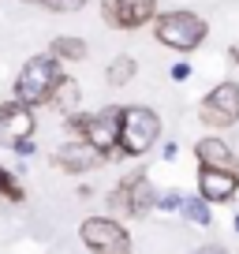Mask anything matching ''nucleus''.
I'll list each match as a JSON object with an SVG mask.
<instances>
[{"mask_svg": "<svg viewBox=\"0 0 239 254\" xmlns=\"http://www.w3.org/2000/svg\"><path fill=\"white\" fill-rule=\"evenodd\" d=\"M120 127H123V105H105L101 112H94L90 131L82 142H90L105 161H120Z\"/></svg>", "mask_w": 239, "mask_h": 254, "instance_id": "423d86ee", "label": "nucleus"}, {"mask_svg": "<svg viewBox=\"0 0 239 254\" xmlns=\"http://www.w3.org/2000/svg\"><path fill=\"white\" fill-rule=\"evenodd\" d=\"M34 150H38V146H34V138H30V142H23V146H15L19 157H34Z\"/></svg>", "mask_w": 239, "mask_h": 254, "instance_id": "b1692460", "label": "nucleus"}, {"mask_svg": "<svg viewBox=\"0 0 239 254\" xmlns=\"http://www.w3.org/2000/svg\"><path fill=\"white\" fill-rule=\"evenodd\" d=\"M123 187L131 190V209H135V217H146L150 209H157V187L150 183V176L146 172H131V176H123Z\"/></svg>", "mask_w": 239, "mask_h": 254, "instance_id": "f8f14e48", "label": "nucleus"}, {"mask_svg": "<svg viewBox=\"0 0 239 254\" xmlns=\"http://www.w3.org/2000/svg\"><path fill=\"white\" fill-rule=\"evenodd\" d=\"M232 232H236V236H239V213L232 217Z\"/></svg>", "mask_w": 239, "mask_h": 254, "instance_id": "bb28decb", "label": "nucleus"}, {"mask_svg": "<svg viewBox=\"0 0 239 254\" xmlns=\"http://www.w3.org/2000/svg\"><path fill=\"white\" fill-rule=\"evenodd\" d=\"M109 209L116 213V221L120 217H135V209H131V190L123 187V183H116V187L109 190Z\"/></svg>", "mask_w": 239, "mask_h": 254, "instance_id": "a211bd4d", "label": "nucleus"}, {"mask_svg": "<svg viewBox=\"0 0 239 254\" xmlns=\"http://www.w3.org/2000/svg\"><path fill=\"white\" fill-rule=\"evenodd\" d=\"M79 239L90 254H131V232L116 217H86L79 224Z\"/></svg>", "mask_w": 239, "mask_h": 254, "instance_id": "20e7f679", "label": "nucleus"}, {"mask_svg": "<svg viewBox=\"0 0 239 254\" xmlns=\"http://www.w3.org/2000/svg\"><path fill=\"white\" fill-rule=\"evenodd\" d=\"M38 4H41V8H49V11H60V15L86 8V0H38Z\"/></svg>", "mask_w": 239, "mask_h": 254, "instance_id": "412c9836", "label": "nucleus"}, {"mask_svg": "<svg viewBox=\"0 0 239 254\" xmlns=\"http://www.w3.org/2000/svg\"><path fill=\"white\" fill-rule=\"evenodd\" d=\"M90 120H94V112H71V116L64 120L67 135H71V138H86V131H90Z\"/></svg>", "mask_w": 239, "mask_h": 254, "instance_id": "6ab92c4d", "label": "nucleus"}, {"mask_svg": "<svg viewBox=\"0 0 239 254\" xmlns=\"http://www.w3.org/2000/svg\"><path fill=\"white\" fill-rule=\"evenodd\" d=\"M34 131H38V120L34 109L23 101H4L0 105V146L4 150H15V146L30 142Z\"/></svg>", "mask_w": 239, "mask_h": 254, "instance_id": "0eeeda50", "label": "nucleus"}, {"mask_svg": "<svg viewBox=\"0 0 239 254\" xmlns=\"http://www.w3.org/2000/svg\"><path fill=\"white\" fill-rule=\"evenodd\" d=\"M53 165L60 168V172H67V176H82V172H94V168H101L105 157H101V153H97L90 142H82V138H67L64 146H56Z\"/></svg>", "mask_w": 239, "mask_h": 254, "instance_id": "1a4fd4ad", "label": "nucleus"}, {"mask_svg": "<svg viewBox=\"0 0 239 254\" xmlns=\"http://www.w3.org/2000/svg\"><path fill=\"white\" fill-rule=\"evenodd\" d=\"M176 153H179V146H176V142H165V150H161V157H165V161H172Z\"/></svg>", "mask_w": 239, "mask_h": 254, "instance_id": "393cba45", "label": "nucleus"}, {"mask_svg": "<svg viewBox=\"0 0 239 254\" xmlns=\"http://www.w3.org/2000/svg\"><path fill=\"white\" fill-rule=\"evenodd\" d=\"M101 15L116 30H138L157 23V0H101Z\"/></svg>", "mask_w": 239, "mask_h": 254, "instance_id": "6e6552de", "label": "nucleus"}, {"mask_svg": "<svg viewBox=\"0 0 239 254\" xmlns=\"http://www.w3.org/2000/svg\"><path fill=\"white\" fill-rule=\"evenodd\" d=\"M179 213H183L187 224H198V228H209V224H213V209H209V202L202 198V194H187Z\"/></svg>", "mask_w": 239, "mask_h": 254, "instance_id": "dca6fc26", "label": "nucleus"}, {"mask_svg": "<svg viewBox=\"0 0 239 254\" xmlns=\"http://www.w3.org/2000/svg\"><path fill=\"white\" fill-rule=\"evenodd\" d=\"M161 138V116L150 105H123V127H120V153L123 157H146Z\"/></svg>", "mask_w": 239, "mask_h": 254, "instance_id": "7ed1b4c3", "label": "nucleus"}, {"mask_svg": "<svg viewBox=\"0 0 239 254\" xmlns=\"http://www.w3.org/2000/svg\"><path fill=\"white\" fill-rule=\"evenodd\" d=\"M49 53L56 56L60 64H79V60H86V53H90V45L82 38H75V34H60V38H53L49 41Z\"/></svg>", "mask_w": 239, "mask_h": 254, "instance_id": "ddd939ff", "label": "nucleus"}, {"mask_svg": "<svg viewBox=\"0 0 239 254\" xmlns=\"http://www.w3.org/2000/svg\"><path fill=\"white\" fill-rule=\"evenodd\" d=\"M153 38L165 49H176V53H191L202 41L209 38V23L194 11H161L157 23H153Z\"/></svg>", "mask_w": 239, "mask_h": 254, "instance_id": "f03ea898", "label": "nucleus"}, {"mask_svg": "<svg viewBox=\"0 0 239 254\" xmlns=\"http://www.w3.org/2000/svg\"><path fill=\"white\" fill-rule=\"evenodd\" d=\"M168 75H172V79H176V82H187V79H191V64H187V60H179V64H172V71H168Z\"/></svg>", "mask_w": 239, "mask_h": 254, "instance_id": "4be33fe9", "label": "nucleus"}, {"mask_svg": "<svg viewBox=\"0 0 239 254\" xmlns=\"http://www.w3.org/2000/svg\"><path fill=\"white\" fill-rule=\"evenodd\" d=\"M198 194L209 206H228L239 194V172H221V168H198Z\"/></svg>", "mask_w": 239, "mask_h": 254, "instance_id": "9d476101", "label": "nucleus"}, {"mask_svg": "<svg viewBox=\"0 0 239 254\" xmlns=\"http://www.w3.org/2000/svg\"><path fill=\"white\" fill-rule=\"evenodd\" d=\"M79 101H82V86L71 79V75H64L60 79V86H56V94H53V109L56 112H64V116H71V112H79Z\"/></svg>", "mask_w": 239, "mask_h": 254, "instance_id": "4468645a", "label": "nucleus"}, {"mask_svg": "<svg viewBox=\"0 0 239 254\" xmlns=\"http://www.w3.org/2000/svg\"><path fill=\"white\" fill-rule=\"evenodd\" d=\"M228 56H232V64H239V45H232V49H228Z\"/></svg>", "mask_w": 239, "mask_h": 254, "instance_id": "a878e982", "label": "nucleus"}, {"mask_svg": "<svg viewBox=\"0 0 239 254\" xmlns=\"http://www.w3.org/2000/svg\"><path fill=\"white\" fill-rule=\"evenodd\" d=\"M198 124L213 127V131H228L239 124V82L224 79L202 97L198 105Z\"/></svg>", "mask_w": 239, "mask_h": 254, "instance_id": "39448f33", "label": "nucleus"}, {"mask_svg": "<svg viewBox=\"0 0 239 254\" xmlns=\"http://www.w3.org/2000/svg\"><path fill=\"white\" fill-rule=\"evenodd\" d=\"M135 75H138V64H135V56H127V53H120L116 60L105 67V82H109V86H116V90L127 86Z\"/></svg>", "mask_w": 239, "mask_h": 254, "instance_id": "2eb2a0df", "label": "nucleus"}, {"mask_svg": "<svg viewBox=\"0 0 239 254\" xmlns=\"http://www.w3.org/2000/svg\"><path fill=\"white\" fill-rule=\"evenodd\" d=\"M0 198L4 202H11V206H19V202L26 198V187H23V180H19L11 168H4L0 165Z\"/></svg>", "mask_w": 239, "mask_h": 254, "instance_id": "f3484780", "label": "nucleus"}, {"mask_svg": "<svg viewBox=\"0 0 239 254\" xmlns=\"http://www.w3.org/2000/svg\"><path fill=\"white\" fill-rule=\"evenodd\" d=\"M194 157H198V168H221V172H239V153L232 150L224 138L206 135L194 142Z\"/></svg>", "mask_w": 239, "mask_h": 254, "instance_id": "9b49d317", "label": "nucleus"}, {"mask_svg": "<svg viewBox=\"0 0 239 254\" xmlns=\"http://www.w3.org/2000/svg\"><path fill=\"white\" fill-rule=\"evenodd\" d=\"M183 202H187V194H179V190H165V194L157 198V209H165V213H179Z\"/></svg>", "mask_w": 239, "mask_h": 254, "instance_id": "aec40b11", "label": "nucleus"}, {"mask_svg": "<svg viewBox=\"0 0 239 254\" xmlns=\"http://www.w3.org/2000/svg\"><path fill=\"white\" fill-rule=\"evenodd\" d=\"M187 254H232L224 243H202V247H194V251H187Z\"/></svg>", "mask_w": 239, "mask_h": 254, "instance_id": "5701e85b", "label": "nucleus"}, {"mask_svg": "<svg viewBox=\"0 0 239 254\" xmlns=\"http://www.w3.org/2000/svg\"><path fill=\"white\" fill-rule=\"evenodd\" d=\"M60 79H64V71H60V60H56L53 53L30 56V60L23 64L19 79H15V101L30 105V109L49 105L53 94H56V86H60Z\"/></svg>", "mask_w": 239, "mask_h": 254, "instance_id": "f257e3e1", "label": "nucleus"}]
</instances>
